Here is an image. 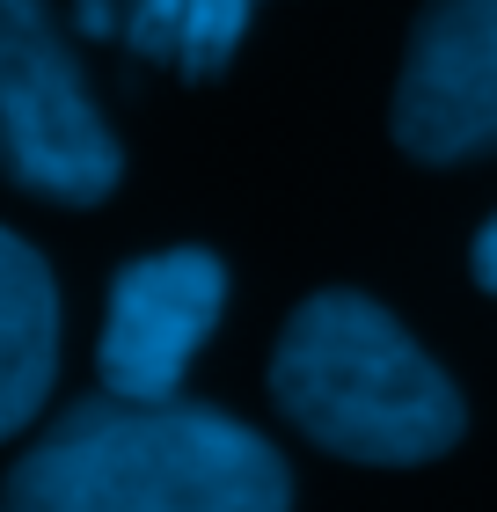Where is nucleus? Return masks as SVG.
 Here are the masks:
<instances>
[{
	"label": "nucleus",
	"instance_id": "20e7f679",
	"mask_svg": "<svg viewBox=\"0 0 497 512\" xmlns=\"http://www.w3.org/2000/svg\"><path fill=\"white\" fill-rule=\"evenodd\" d=\"M227 308V271L205 249H169V256H139L117 271L110 315H103V395L125 403H176L183 374H191L198 344L212 337V322Z\"/></svg>",
	"mask_w": 497,
	"mask_h": 512
},
{
	"label": "nucleus",
	"instance_id": "f257e3e1",
	"mask_svg": "<svg viewBox=\"0 0 497 512\" xmlns=\"http://www.w3.org/2000/svg\"><path fill=\"white\" fill-rule=\"evenodd\" d=\"M0 512H293L264 439L205 403H74L15 461Z\"/></svg>",
	"mask_w": 497,
	"mask_h": 512
},
{
	"label": "nucleus",
	"instance_id": "7ed1b4c3",
	"mask_svg": "<svg viewBox=\"0 0 497 512\" xmlns=\"http://www.w3.org/2000/svg\"><path fill=\"white\" fill-rule=\"evenodd\" d=\"M0 169L52 205H96L125 169L44 0H0Z\"/></svg>",
	"mask_w": 497,
	"mask_h": 512
},
{
	"label": "nucleus",
	"instance_id": "423d86ee",
	"mask_svg": "<svg viewBox=\"0 0 497 512\" xmlns=\"http://www.w3.org/2000/svg\"><path fill=\"white\" fill-rule=\"evenodd\" d=\"M59 366V293L30 242L0 227V439L22 432L52 395Z\"/></svg>",
	"mask_w": 497,
	"mask_h": 512
},
{
	"label": "nucleus",
	"instance_id": "f03ea898",
	"mask_svg": "<svg viewBox=\"0 0 497 512\" xmlns=\"http://www.w3.org/2000/svg\"><path fill=\"white\" fill-rule=\"evenodd\" d=\"M271 395L315 447L410 469L461 439V395L366 293H315L271 352Z\"/></svg>",
	"mask_w": 497,
	"mask_h": 512
},
{
	"label": "nucleus",
	"instance_id": "6e6552de",
	"mask_svg": "<svg viewBox=\"0 0 497 512\" xmlns=\"http://www.w3.org/2000/svg\"><path fill=\"white\" fill-rule=\"evenodd\" d=\"M476 278H483V286L497 293V220H490L483 235H476Z\"/></svg>",
	"mask_w": 497,
	"mask_h": 512
},
{
	"label": "nucleus",
	"instance_id": "0eeeda50",
	"mask_svg": "<svg viewBox=\"0 0 497 512\" xmlns=\"http://www.w3.org/2000/svg\"><path fill=\"white\" fill-rule=\"evenodd\" d=\"M117 30H125L147 59H169L183 74H205L234 52L242 22L256 0H117Z\"/></svg>",
	"mask_w": 497,
	"mask_h": 512
},
{
	"label": "nucleus",
	"instance_id": "39448f33",
	"mask_svg": "<svg viewBox=\"0 0 497 512\" xmlns=\"http://www.w3.org/2000/svg\"><path fill=\"white\" fill-rule=\"evenodd\" d=\"M395 139L417 161L497 147V0H424L395 81Z\"/></svg>",
	"mask_w": 497,
	"mask_h": 512
}]
</instances>
